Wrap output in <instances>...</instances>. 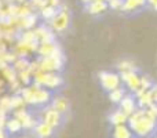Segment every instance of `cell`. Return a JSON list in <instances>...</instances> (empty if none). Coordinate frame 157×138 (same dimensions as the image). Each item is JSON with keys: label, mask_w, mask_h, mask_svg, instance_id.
I'll use <instances>...</instances> for the list:
<instances>
[{"label": "cell", "mask_w": 157, "mask_h": 138, "mask_svg": "<svg viewBox=\"0 0 157 138\" xmlns=\"http://www.w3.org/2000/svg\"><path fill=\"white\" fill-rule=\"evenodd\" d=\"M37 64L39 70H43V72H61L65 65V57L62 51H59L50 57H39Z\"/></svg>", "instance_id": "7"}, {"label": "cell", "mask_w": 157, "mask_h": 138, "mask_svg": "<svg viewBox=\"0 0 157 138\" xmlns=\"http://www.w3.org/2000/svg\"><path fill=\"white\" fill-rule=\"evenodd\" d=\"M19 94L22 95L25 104L32 106H37V108H43V106L50 105L52 100V91H50L48 89L36 86L35 83L29 84V86H24L19 91Z\"/></svg>", "instance_id": "2"}, {"label": "cell", "mask_w": 157, "mask_h": 138, "mask_svg": "<svg viewBox=\"0 0 157 138\" xmlns=\"http://www.w3.org/2000/svg\"><path fill=\"white\" fill-rule=\"evenodd\" d=\"M80 2H81V4L83 6H86V4H88L90 2H92V0H80Z\"/></svg>", "instance_id": "31"}, {"label": "cell", "mask_w": 157, "mask_h": 138, "mask_svg": "<svg viewBox=\"0 0 157 138\" xmlns=\"http://www.w3.org/2000/svg\"><path fill=\"white\" fill-rule=\"evenodd\" d=\"M108 122H109V124L110 126L125 124V123L128 122V116L119 108V106H116V108H114L113 111L108 115Z\"/></svg>", "instance_id": "16"}, {"label": "cell", "mask_w": 157, "mask_h": 138, "mask_svg": "<svg viewBox=\"0 0 157 138\" xmlns=\"http://www.w3.org/2000/svg\"><path fill=\"white\" fill-rule=\"evenodd\" d=\"M29 64H30V61H28V58H24V57H17V60L13 62V68L15 69V72L18 73V72H21V70H25L29 66Z\"/></svg>", "instance_id": "23"}, {"label": "cell", "mask_w": 157, "mask_h": 138, "mask_svg": "<svg viewBox=\"0 0 157 138\" xmlns=\"http://www.w3.org/2000/svg\"><path fill=\"white\" fill-rule=\"evenodd\" d=\"M84 10L92 17H98L102 14L108 13L109 10V3L108 2H90L88 4L84 6Z\"/></svg>", "instance_id": "13"}, {"label": "cell", "mask_w": 157, "mask_h": 138, "mask_svg": "<svg viewBox=\"0 0 157 138\" xmlns=\"http://www.w3.org/2000/svg\"><path fill=\"white\" fill-rule=\"evenodd\" d=\"M0 76H2V77L4 79L8 84H10V86L11 84H14V83H17V81L19 80L15 69H14L11 65H7V66H4L3 69H0Z\"/></svg>", "instance_id": "19"}, {"label": "cell", "mask_w": 157, "mask_h": 138, "mask_svg": "<svg viewBox=\"0 0 157 138\" xmlns=\"http://www.w3.org/2000/svg\"><path fill=\"white\" fill-rule=\"evenodd\" d=\"M36 86L48 89L50 91L58 90L59 87L63 86V77L61 76L59 72H43V70H37L33 75V81Z\"/></svg>", "instance_id": "4"}, {"label": "cell", "mask_w": 157, "mask_h": 138, "mask_svg": "<svg viewBox=\"0 0 157 138\" xmlns=\"http://www.w3.org/2000/svg\"><path fill=\"white\" fill-rule=\"evenodd\" d=\"M125 94H127V91H125V86L123 84L121 87H119V89H116V90H113V91L109 93L108 97H109V101H110L114 106H117L120 102H121V100L124 98Z\"/></svg>", "instance_id": "20"}, {"label": "cell", "mask_w": 157, "mask_h": 138, "mask_svg": "<svg viewBox=\"0 0 157 138\" xmlns=\"http://www.w3.org/2000/svg\"><path fill=\"white\" fill-rule=\"evenodd\" d=\"M50 105L58 111L63 117L68 119V115L71 113V101L65 97V95H61V94H57V95H52V100L50 102Z\"/></svg>", "instance_id": "11"}, {"label": "cell", "mask_w": 157, "mask_h": 138, "mask_svg": "<svg viewBox=\"0 0 157 138\" xmlns=\"http://www.w3.org/2000/svg\"><path fill=\"white\" fill-rule=\"evenodd\" d=\"M127 124L134 133L135 138H147L153 134H157L156 117L145 109H136L128 117Z\"/></svg>", "instance_id": "1"}, {"label": "cell", "mask_w": 157, "mask_h": 138, "mask_svg": "<svg viewBox=\"0 0 157 138\" xmlns=\"http://www.w3.org/2000/svg\"><path fill=\"white\" fill-rule=\"evenodd\" d=\"M13 116H15L17 119L22 123L24 130H33L35 126H36V123H37V119H35V116H33L26 108H21V109L14 111Z\"/></svg>", "instance_id": "9"}, {"label": "cell", "mask_w": 157, "mask_h": 138, "mask_svg": "<svg viewBox=\"0 0 157 138\" xmlns=\"http://www.w3.org/2000/svg\"><path fill=\"white\" fill-rule=\"evenodd\" d=\"M7 119H8V115L4 113V112H0V128H4L6 127Z\"/></svg>", "instance_id": "26"}, {"label": "cell", "mask_w": 157, "mask_h": 138, "mask_svg": "<svg viewBox=\"0 0 157 138\" xmlns=\"http://www.w3.org/2000/svg\"><path fill=\"white\" fill-rule=\"evenodd\" d=\"M11 106H13V112L17 111V109H21V108H25V106H26L24 98H22V95L19 94V93L18 94L11 95Z\"/></svg>", "instance_id": "24"}, {"label": "cell", "mask_w": 157, "mask_h": 138, "mask_svg": "<svg viewBox=\"0 0 157 138\" xmlns=\"http://www.w3.org/2000/svg\"><path fill=\"white\" fill-rule=\"evenodd\" d=\"M33 32H35V36L37 39L39 43H51V41H55V33L51 28L48 26V24H41V25H36L33 28Z\"/></svg>", "instance_id": "10"}, {"label": "cell", "mask_w": 157, "mask_h": 138, "mask_svg": "<svg viewBox=\"0 0 157 138\" xmlns=\"http://www.w3.org/2000/svg\"><path fill=\"white\" fill-rule=\"evenodd\" d=\"M3 91H4V79L0 76V95L3 94Z\"/></svg>", "instance_id": "29"}, {"label": "cell", "mask_w": 157, "mask_h": 138, "mask_svg": "<svg viewBox=\"0 0 157 138\" xmlns=\"http://www.w3.org/2000/svg\"><path fill=\"white\" fill-rule=\"evenodd\" d=\"M0 112L10 115L13 113V106H11V95L2 94L0 95Z\"/></svg>", "instance_id": "22"}, {"label": "cell", "mask_w": 157, "mask_h": 138, "mask_svg": "<svg viewBox=\"0 0 157 138\" xmlns=\"http://www.w3.org/2000/svg\"><path fill=\"white\" fill-rule=\"evenodd\" d=\"M32 131L36 138H52L55 136V133H57V130H54L51 126H48L47 123L41 122V120H39V119H37V123H36L35 128H33Z\"/></svg>", "instance_id": "14"}, {"label": "cell", "mask_w": 157, "mask_h": 138, "mask_svg": "<svg viewBox=\"0 0 157 138\" xmlns=\"http://www.w3.org/2000/svg\"><path fill=\"white\" fill-rule=\"evenodd\" d=\"M147 10L157 11V0H147Z\"/></svg>", "instance_id": "27"}, {"label": "cell", "mask_w": 157, "mask_h": 138, "mask_svg": "<svg viewBox=\"0 0 157 138\" xmlns=\"http://www.w3.org/2000/svg\"><path fill=\"white\" fill-rule=\"evenodd\" d=\"M39 120L47 123L48 126H51L54 130H59L66 122V117H63L62 115L58 111H55L51 105L43 106L40 109V113H39Z\"/></svg>", "instance_id": "6"}, {"label": "cell", "mask_w": 157, "mask_h": 138, "mask_svg": "<svg viewBox=\"0 0 157 138\" xmlns=\"http://www.w3.org/2000/svg\"><path fill=\"white\" fill-rule=\"evenodd\" d=\"M4 130L7 131V134H11V136H13V134H19L22 130H24V127H22V123L19 122L15 116H10L7 119Z\"/></svg>", "instance_id": "18"}, {"label": "cell", "mask_w": 157, "mask_h": 138, "mask_svg": "<svg viewBox=\"0 0 157 138\" xmlns=\"http://www.w3.org/2000/svg\"><path fill=\"white\" fill-rule=\"evenodd\" d=\"M57 8L58 7H52V6H48L47 4L46 7H43L40 11H39V18H41L43 21H46V22H50L51 21V18L54 17V14H55V11H57Z\"/></svg>", "instance_id": "21"}, {"label": "cell", "mask_w": 157, "mask_h": 138, "mask_svg": "<svg viewBox=\"0 0 157 138\" xmlns=\"http://www.w3.org/2000/svg\"><path fill=\"white\" fill-rule=\"evenodd\" d=\"M48 26L54 30L55 35H62V33H66L69 30L72 25V13L69 10V7L66 4H61L59 7L57 8L54 17L51 18V21L47 22Z\"/></svg>", "instance_id": "3"}, {"label": "cell", "mask_w": 157, "mask_h": 138, "mask_svg": "<svg viewBox=\"0 0 157 138\" xmlns=\"http://www.w3.org/2000/svg\"><path fill=\"white\" fill-rule=\"evenodd\" d=\"M61 51V47L57 44V41H51V43H39L36 54L39 57H50L57 53Z\"/></svg>", "instance_id": "15"}, {"label": "cell", "mask_w": 157, "mask_h": 138, "mask_svg": "<svg viewBox=\"0 0 157 138\" xmlns=\"http://www.w3.org/2000/svg\"><path fill=\"white\" fill-rule=\"evenodd\" d=\"M117 106H119V108L121 109L128 117H130L131 115L138 109V106H136L135 94H134V93H127V94L124 95V98L121 100V102H120Z\"/></svg>", "instance_id": "12"}, {"label": "cell", "mask_w": 157, "mask_h": 138, "mask_svg": "<svg viewBox=\"0 0 157 138\" xmlns=\"http://www.w3.org/2000/svg\"><path fill=\"white\" fill-rule=\"evenodd\" d=\"M0 138H8V134L4 128H0Z\"/></svg>", "instance_id": "30"}, {"label": "cell", "mask_w": 157, "mask_h": 138, "mask_svg": "<svg viewBox=\"0 0 157 138\" xmlns=\"http://www.w3.org/2000/svg\"><path fill=\"white\" fill-rule=\"evenodd\" d=\"M112 138H135L134 133L131 131V128L128 127V124H119V126H112L110 130Z\"/></svg>", "instance_id": "17"}, {"label": "cell", "mask_w": 157, "mask_h": 138, "mask_svg": "<svg viewBox=\"0 0 157 138\" xmlns=\"http://www.w3.org/2000/svg\"><path fill=\"white\" fill-rule=\"evenodd\" d=\"M145 10H147V0H123L120 11L124 15H135Z\"/></svg>", "instance_id": "8"}, {"label": "cell", "mask_w": 157, "mask_h": 138, "mask_svg": "<svg viewBox=\"0 0 157 138\" xmlns=\"http://www.w3.org/2000/svg\"><path fill=\"white\" fill-rule=\"evenodd\" d=\"M47 4L48 6H52V7H59L62 3H61V0H46Z\"/></svg>", "instance_id": "28"}, {"label": "cell", "mask_w": 157, "mask_h": 138, "mask_svg": "<svg viewBox=\"0 0 157 138\" xmlns=\"http://www.w3.org/2000/svg\"><path fill=\"white\" fill-rule=\"evenodd\" d=\"M98 80H99V86L103 93L109 94L110 91L119 89L123 86V80L120 73L112 72V70H102L98 73Z\"/></svg>", "instance_id": "5"}, {"label": "cell", "mask_w": 157, "mask_h": 138, "mask_svg": "<svg viewBox=\"0 0 157 138\" xmlns=\"http://www.w3.org/2000/svg\"><path fill=\"white\" fill-rule=\"evenodd\" d=\"M29 3H30V6L33 7V10L35 11H40L43 7H46L47 6V2L46 0H29Z\"/></svg>", "instance_id": "25"}]
</instances>
